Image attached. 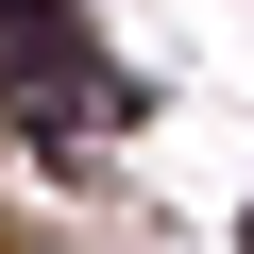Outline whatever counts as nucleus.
<instances>
[{"instance_id": "obj_1", "label": "nucleus", "mask_w": 254, "mask_h": 254, "mask_svg": "<svg viewBox=\"0 0 254 254\" xmlns=\"http://www.w3.org/2000/svg\"><path fill=\"white\" fill-rule=\"evenodd\" d=\"M0 17H17V34H34V17H68V0H0Z\"/></svg>"}]
</instances>
